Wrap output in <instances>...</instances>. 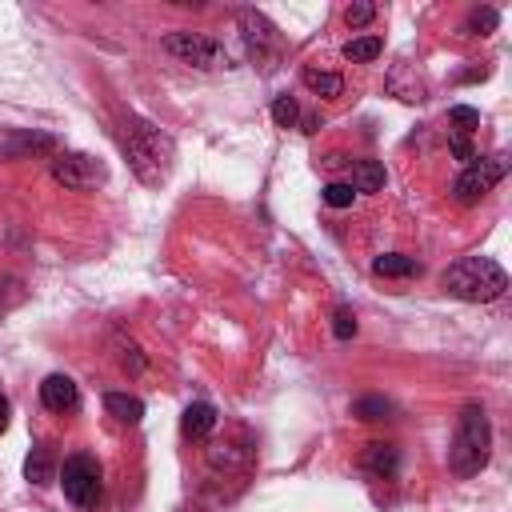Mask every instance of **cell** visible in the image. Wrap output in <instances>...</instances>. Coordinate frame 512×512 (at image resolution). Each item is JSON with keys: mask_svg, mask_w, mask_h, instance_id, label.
I'll return each mask as SVG.
<instances>
[{"mask_svg": "<svg viewBox=\"0 0 512 512\" xmlns=\"http://www.w3.org/2000/svg\"><path fill=\"white\" fill-rule=\"evenodd\" d=\"M40 404H44L48 412H72V408L80 404L76 380H72V376H64V372L44 376V384H40Z\"/></svg>", "mask_w": 512, "mask_h": 512, "instance_id": "cell-8", "label": "cell"}, {"mask_svg": "<svg viewBox=\"0 0 512 512\" xmlns=\"http://www.w3.org/2000/svg\"><path fill=\"white\" fill-rule=\"evenodd\" d=\"M444 292L456 296V300H468V304H488V300H500L504 288H508V272L488 260V256H460L456 264L444 268L440 276Z\"/></svg>", "mask_w": 512, "mask_h": 512, "instance_id": "cell-2", "label": "cell"}, {"mask_svg": "<svg viewBox=\"0 0 512 512\" xmlns=\"http://www.w3.org/2000/svg\"><path fill=\"white\" fill-rule=\"evenodd\" d=\"M372 272L376 276H416L420 264L412 256H404V252H384V256L372 260Z\"/></svg>", "mask_w": 512, "mask_h": 512, "instance_id": "cell-15", "label": "cell"}, {"mask_svg": "<svg viewBox=\"0 0 512 512\" xmlns=\"http://www.w3.org/2000/svg\"><path fill=\"white\" fill-rule=\"evenodd\" d=\"M52 180L64 184V188H76V192H80V188L104 180V168H100L92 156H84V152H64V156L52 160Z\"/></svg>", "mask_w": 512, "mask_h": 512, "instance_id": "cell-7", "label": "cell"}, {"mask_svg": "<svg viewBox=\"0 0 512 512\" xmlns=\"http://www.w3.org/2000/svg\"><path fill=\"white\" fill-rule=\"evenodd\" d=\"M180 428H184V436H192V440H204L212 428H216V408L212 404H188L184 408V420H180Z\"/></svg>", "mask_w": 512, "mask_h": 512, "instance_id": "cell-10", "label": "cell"}, {"mask_svg": "<svg viewBox=\"0 0 512 512\" xmlns=\"http://www.w3.org/2000/svg\"><path fill=\"white\" fill-rule=\"evenodd\" d=\"M304 76V84L316 92V96H324V100H332V96H340L344 92V80L336 76V72H320V68H304L300 72Z\"/></svg>", "mask_w": 512, "mask_h": 512, "instance_id": "cell-16", "label": "cell"}, {"mask_svg": "<svg viewBox=\"0 0 512 512\" xmlns=\"http://www.w3.org/2000/svg\"><path fill=\"white\" fill-rule=\"evenodd\" d=\"M348 184H352V192H376V188H384V164L380 160H356Z\"/></svg>", "mask_w": 512, "mask_h": 512, "instance_id": "cell-12", "label": "cell"}, {"mask_svg": "<svg viewBox=\"0 0 512 512\" xmlns=\"http://www.w3.org/2000/svg\"><path fill=\"white\" fill-rule=\"evenodd\" d=\"M448 120L456 124V136H464V132L480 128V112H476V108H468V104H456V108H448Z\"/></svg>", "mask_w": 512, "mask_h": 512, "instance_id": "cell-22", "label": "cell"}, {"mask_svg": "<svg viewBox=\"0 0 512 512\" xmlns=\"http://www.w3.org/2000/svg\"><path fill=\"white\" fill-rule=\"evenodd\" d=\"M376 16V4H368V0H360V4H348V12H344V20L352 24V28H360V24H368Z\"/></svg>", "mask_w": 512, "mask_h": 512, "instance_id": "cell-26", "label": "cell"}, {"mask_svg": "<svg viewBox=\"0 0 512 512\" xmlns=\"http://www.w3.org/2000/svg\"><path fill=\"white\" fill-rule=\"evenodd\" d=\"M164 52L192 64V68H212L220 60V44L212 36H200V32H168L164 36Z\"/></svg>", "mask_w": 512, "mask_h": 512, "instance_id": "cell-6", "label": "cell"}, {"mask_svg": "<svg viewBox=\"0 0 512 512\" xmlns=\"http://www.w3.org/2000/svg\"><path fill=\"white\" fill-rule=\"evenodd\" d=\"M492 456V424L480 404H468L456 420V436L448 448V464L456 476H476Z\"/></svg>", "mask_w": 512, "mask_h": 512, "instance_id": "cell-3", "label": "cell"}, {"mask_svg": "<svg viewBox=\"0 0 512 512\" xmlns=\"http://www.w3.org/2000/svg\"><path fill=\"white\" fill-rule=\"evenodd\" d=\"M380 52H384V40L380 36H356V40L344 44V60H352V64H368Z\"/></svg>", "mask_w": 512, "mask_h": 512, "instance_id": "cell-17", "label": "cell"}, {"mask_svg": "<svg viewBox=\"0 0 512 512\" xmlns=\"http://www.w3.org/2000/svg\"><path fill=\"white\" fill-rule=\"evenodd\" d=\"M300 124H304V132H316V128H320V120H316V116H304Z\"/></svg>", "mask_w": 512, "mask_h": 512, "instance_id": "cell-28", "label": "cell"}, {"mask_svg": "<svg viewBox=\"0 0 512 512\" xmlns=\"http://www.w3.org/2000/svg\"><path fill=\"white\" fill-rule=\"evenodd\" d=\"M104 408H108V416H116L120 424H140V420H144V404H140L136 396H128V392H108V396H104Z\"/></svg>", "mask_w": 512, "mask_h": 512, "instance_id": "cell-11", "label": "cell"}, {"mask_svg": "<svg viewBox=\"0 0 512 512\" xmlns=\"http://www.w3.org/2000/svg\"><path fill=\"white\" fill-rule=\"evenodd\" d=\"M272 120H276L280 128H296V124H300L296 100H292V96H276V100H272Z\"/></svg>", "mask_w": 512, "mask_h": 512, "instance_id": "cell-19", "label": "cell"}, {"mask_svg": "<svg viewBox=\"0 0 512 512\" xmlns=\"http://www.w3.org/2000/svg\"><path fill=\"white\" fill-rule=\"evenodd\" d=\"M324 204L328 208H348L352 200H356V192H352V184H340V180H332V184H324Z\"/></svg>", "mask_w": 512, "mask_h": 512, "instance_id": "cell-23", "label": "cell"}, {"mask_svg": "<svg viewBox=\"0 0 512 512\" xmlns=\"http://www.w3.org/2000/svg\"><path fill=\"white\" fill-rule=\"evenodd\" d=\"M4 428H8V396L0 392V432H4Z\"/></svg>", "mask_w": 512, "mask_h": 512, "instance_id": "cell-27", "label": "cell"}, {"mask_svg": "<svg viewBox=\"0 0 512 512\" xmlns=\"http://www.w3.org/2000/svg\"><path fill=\"white\" fill-rule=\"evenodd\" d=\"M60 484H64V496L76 504V508H92L96 496H100V464L84 452L68 456L64 468H60Z\"/></svg>", "mask_w": 512, "mask_h": 512, "instance_id": "cell-5", "label": "cell"}, {"mask_svg": "<svg viewBox=\"0 0 512 512\" xmlns=\"http://www.w3.org/2000/svg\"><path fill=\"white\" fill-rule=\"evenodd\" d=\"M496 20H500V16H496V8H476V12L468 16L464 32H468V36H488V32L496 28Z\"/></svg>", "mask_w": 512, "mask_h": 512, "instance_id": "cell-21", "label": "cell"}, {"mask_svg": "<svg viewBox=\"0 0 512 512\" xmlns=\"http://www.w3.org/2000/svg\"><path fill=\"white\" fill-rule=\"evenodd\" d=\"M504 172H508V156H504V152H496V156H476V160L456 176V200H460V204L484 200V196L504 180Z\"/></svg>", "mask_w": 512, "mask_h": 512, "instance_id": "cell-4", "label": "cell"}, {"mask_svg": "<svg viewBox=\"0 0 512 512\" xmlns=\"http://www.w3.org/2000/svg\"><path fill=\"white\" fill-rule=\"evenodd\" d=\"M120 144H124L128 168L136 172L140 184L156 188V184H164V180L172 176L176 144H172V136L160 132L152 120H144V116H128V120H124V136H120Z\"/></svg>", "mask_w": 512, "mask_h": 512, "instance_id": "cell-1", "label": "cell"}, {"mask_svg": "<svg viewBox=\"0 0 512 512\" xmlns=\"http://www.w3.org/2000/svg\"><path fill=\"white\" fill-rule=\"evenodd\" d=\"M24 472H28V480H32V484H48V480H52L48 452H44V448H36V452L28 456V464H24Z\"/></svg>", "mask_w": 512, "mask_h": 512, "instance_id": "cell-24", "label": "cell"}, {"mask_svg": "<svg viewBox=\"0 0 512 512\" xmlns=\"http://www.w3.org/2000/svg\"><path fill=\"white\" fill-rule=\"evenodd\" d=\"M240 24H244V36H248V40H252L256 48H260V44L276 48V28H272V24H268V20L260 16V12L244 8V12H240Z\"/></svg>", "mask_w": 512, "mask_h": 512, "instance_id": "cell-14", "label": "cell"}, {"mask_svg": "<svg viewBox=\"0 0 512 512\" xmlns=\"http://www.w3.org/2000/svg\"><path fill=\"white\" fill-rule=\"evenodd\" d=\"M28 152H52V136L36 132H0V156H28Z\"/></svg>", "mask_w": 512, "mask_h": 512, "instance_id": "cell-9", "label": "cell"}, {"mask_svg": "<svg viewBox=\"0 0 512 512\" xmlns=\"http://www.w3.org/2000/svg\"><path fill=\"white\" fill-rule=\"evenodd\" d=\"M388 412H392V404L384 396H364L352 404V416H360V420H388Z\"/></svg>", "mask_w": 512, "mask_h": 512, "instance_id": "cell-18", "label": "cell"}, {"mask_svg": "<svg viewBox=\"0 0 512 512\" xmlns=\"http://www.w3.org/2000/svg\"><path fill=\"white\" fill-rule=\"evenodd\" d=\"M332 332H336V340L356 336V316H352V308H336V312H332Z\"/></svg>", "mask_w": 512, "mask_h": 512, "instance_id": "cell-25", "label": "cell"}, {"mask_svg": "<svg viewBox=\"0 0 512 512\" xmlns=\"http://www.w3.org/2000/svg\"><path fill=\"white\" fill-rule=\"evenodd\" d=\"M208 460L216 464V468H240L244 464V452H236V444H208Z\"/></svg>", "mask_w": 512, "mask_h": 512, "instance_id": "cell-20", "label": "cell"}, {"mask_svg": "<svg viewBox=\"0 0 512 512\" xmlns=\"http://www.w3.org/2000/svg\"><path fill=\"white\" fill-rule=\"evenodd\" d=\"M364 468H368L372 476H392V472L400 468V456H396L392 444H368V448H364Z\"/></svg>", "mask_w": 512, "mask_h": 512, "instance_id": "cell-13", "label": "cell"}]
</instances>
